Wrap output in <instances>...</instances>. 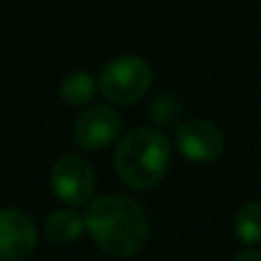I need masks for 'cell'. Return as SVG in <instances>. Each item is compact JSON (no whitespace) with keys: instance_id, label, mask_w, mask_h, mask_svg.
Instances as JSON below:
<instances>
[{"instance_id":"6da1fadb","label":"cell","mask_w":261,"mask_h":261,"mask_svg":"<svg viewBox=\"0 0 261 261\" xmlns=\"http://www.w3.org/2000/svg\"><path fill=\"white\" fill-rule=\"evenodd\" d=\"M85 229L110 257L128 259L149 241V220L138 202L124 195H108L90 204Z\"/></svg>"},{"instance_id":"7a4b0ae2","label":"cell","mask_w":261,"mask_h":261,"mask_svg":"<svg viewBox=\"0 0 261 261\" xmlns=\"http://www.w3.org/2000/svg\"><path fill=\"white\" fill-rule=\"evenodd\" d=\"M170 142L156 128H133L115 149V170L135 190H149L165 176Z\"/></svg>"},{"instance_id":"3957f363","label":"cell","mask_w":261,"mask_h":261,"mask_svg":"<svg viewBox=\"0 0 261 261\" xmlns=\"http://www.w3.org/2000/svg\"><path fill=\"white\" fill-rule=\"evenodd\" d=\"M153 81L151 67L140 55H122L103 67L99 76V87L108 101L117 106L138 103L149 92Z\"/></svg>"},{"instance_id":"277c9868","label":"cell","mask_w":261,"mask_h":261,"mask_svg":"<svg viewBox=\"0 0 261 261\" xmlns=\"http://www.w3.org/2000/svg\"><path fill=\"white\" fill-rule=\"evenodd\" d=\"M53 193L69 206H81L90 202L94 193V172L90 163L81 156H62L50 172Z\"/></svg>"},{"instance_id":"5b68a950","label":"cell","mask_w":261,"mask_h":261,"mask_svg":"<svg viewBox=\"0 0 261 261\" xmlns=\"http://www.w3.org/2000/svg\"><path fill=\"white\" fill-rule=\"evenodd\" d=\"M176 149L184 158L193 163H211L225 151V135L211 122L188 119L174 133Z\"/></svg>"},{"instance_id":"8992f818","label":"cell","mask_w":261,"mask_h":261,"mask_svg":"<svg viewBox=\"0 0 261 261\" xmlns=\"http://www.w3.org/2000/svg\"><path fill=\"white\" fill-rule=\"evenodd\" d=\"M122 117L110 106H92L78 117L73 126V140L85 151H101L119 138Z\"/></svg>"},{"instance_id":"52a82bcc","label":"cell","mask_w":261,"mask_h":261,"mask_svg":"<svg viewBox=\"0 0 261 261\" xmlns=\"http://www.w3.org/2000/svg\"><path fill=\"white\" fill-rule=\"evenodd\" d=\"M37 227L18 208H0V261H21L35 250Z\"/></svg>"},{"instance_id":"ba28073f","label":"cell","mask_w":261,"mask_h":261,"mask_svg":"<svg viewBox=\"0 0 261 261\" xmlns=\"http://www.w3.org/2000/svg\"><path fill=\"white\" fill-rule=\"evenodd\" d=\"M46 236L58 245H69L78 241L85 231V218H81L71 208H58L46 218Z\"/></svg>"},{"instance_id":"9c48e42d","label":"cell","mask_w":261,"mask_h":261,"mask_svg":"<svg viewBox=\"0 0 261 261\" xmlns=\"http://www.w3.org/2000/svg\"><path fill=\"white\" fill-rule=\"evenodd\" d=\"M96 90H99V83L94 81V76L83 69L78 71H69L67 76L60 81V96H62L64 103L69 106H87L94 99Z\"/></svg>"},{"instance_id":"30bf717a","label":"cell","mask_w":261,"mask_h":261,"mask_svg":"<svg viewBox=\"0 0 261 261\" xmlns=\"http://www.w3.org/2000/svg\"><path fill=\"white\" fill-rule=\"evenodd\" d=\"M234 229L243 243H261V202H248L234 218Z\"/></svg>"},{"instance_id":"8fae6325","label":"cell","mask_w":261,"mask_h":261,"mask_svg":"<svg viewBox=\"0 0 261 261\" xmlns=\"http://www.w3.org/2000/svg\"><path fill=\"white\" fill-rule=\"evenodd\" d=\"M149 113H151V119L156 124H161V126H172L181 115V103L174 94H161L151 103Z\"/></svg>"},{"instance_id":"7c38bea8","label":"cell","mask_w":261,"mask_h":261,"mask_svg":"<svg viewBox=\"0 0 261 261\" xmlns=\"http://www.w3.org/2000/svg\"><path fill=\"white\" fill-rule=\"evenodd\" d=\"M234 261H261V250H254V248L241 250V252L234 257Z\"/></svg>"}]
</instances>
